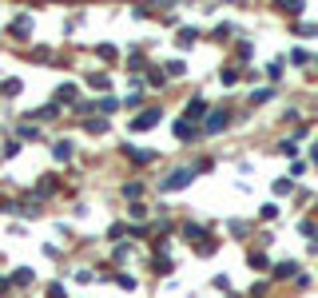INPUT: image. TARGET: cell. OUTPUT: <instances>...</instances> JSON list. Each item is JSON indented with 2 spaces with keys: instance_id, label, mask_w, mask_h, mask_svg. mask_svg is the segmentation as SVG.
Instances as JSON below:
<instances>
[{
  "instance_id": "3957f363",
  "label": "cell",
  "mask_w": 318,
  "mask_h": 298,
  "mask_svg": "<svg viewBox=\"0 0 318 298\" xmlns=\"http://www.w3.org/2000/svg\"><path fill=\"white\" fill-rule=\"evenodd\" d=\"M223 128H227V115H223V111H211V115H207V131H211V135H219Z\"/></svg>"
},
{
  "instance_id": "8fae6325",
  "label": "cell",
  "mask_w": 318,
  "mask_h": 298,
  "mask_svg": "<svg viewBox=\"0 0 318 298\" xmlns=\"http://www.w3.org/2000/svg\"><path fill=\"white\" fill-rule=\"evenodd\" d=\"M72 155V143H56V159H68Z\"/></svg>"
},
{
  "instance_id": "5b68a950",
  "label": "cell",
  "mask_w": 318,
  "mask_h": 298,
  "mask_svg": "<svg viewBox=\"0 0 318 298\" xmlns=\"http://www.w3.org/2000/svg\"><path fill=\"white\" fill-rule=\"evenodd\" d=\"M203 111H207V104H203V100H191V104H187V119H195V115H203Z\"/></svg>"
},
{
  "instance_id": "277c9868",
  "label": "cell",
  "mask_w": 318,
  "mask_h": 298,
  "mask_svg": "<svg viewBox=\"0 0 318 298\" xmlns=\"http://www.w3.org/2000/svg\"><path fill=\"white\" fill-rule=\"evenodd\" d=\"M175 135H179V139H191V135H195V124H191L187 115H183L179 124H175Z\"/></svg>"
},
{
  "instance_id": "7c38bea8",
  "label": "cell",
  "mask_w": 318,
  "mask_h": 298,
  "mask_svg": "<svg viewBox=\"0 0 318 298\" xmlns=\"http://www.w3.org/2000/svg\"><path fill=\"white\" fill-rule=\"evenodd\" d=\"M88 84H92V87H107V76H100V72H92V76H88Z\"/></svg>"
},
{
  "instance_id": "30bf717a",
  "label": "cell",
  "mask_w": 318,
  "mask_h": 298,
  "mask_svg": "<svg viewBox=\"0 0 318 298\" xmlns=\"http://www.w3.org/2000/svg\"><path fill=\"white\" fill-rule=\"evenodd\" d=\"M28 28H32V20H28V16H20V20L12 24V32H20V36H24V32H28Z\"/></svg>"
},
{
  "instance_id": "9c48e42d",
  "label": "cell",
  "mask_w": 318,
  "mask_h": 298,
  "mask_svg": "<svg viewBox=\"0 0 318 298\" xmlns=\"http://www.w3.org/2000/svg\"><path fill=\"white\" fill-rule=\"evenodd\" d=\"M76 100V84H68V87H60V104H72Z\"/></svg>"
},
{
  "instance_id": "7a4b0ae2",
  "label": "cell",
  "mask_w": 318,
  "mask_h": 298,
  "mask_svg": "<svg viewBox=\"0 0 318 298\" xmlns=\"http://www.w3.org/2000/svg\"><path fill=\"white\" fill-rule=\"evenodd\" d=\"M155 124H159V111L151 107V111H143V115L131 119V131H148V128H155Z\"/></svg>"
},
{
  "instance_id": "8992f818",
  "label": "cell",
  "mask_w": 318,
  "mask_h": 298,
  "mask_svg": "<svg viewBox=\"0 0 318 298\" xmlns=\"http://www.w3.org/2000/svg\"><path fill=\"white\" fill-rule=\"evenodd\" d=\"M127 155H131V159H135V163H151V159H155V155H151V151H135V147H127Z\"/></svg>"
},
{
  "instance_id": "4fadbf2b",
  "label": "cell",
  "mask_w": 318,
  "mask_h": 298,
  "mask_svg": "<svg viewBox=\"0 0 318 298\" xmlns=\"http://www.w3.org/2000/svg\"><path fill=\"white\" fill-rule=\"evenodd\" d=\"M314 163H318V151H314Z\"/></svg>"
},
{
  "instance_id": "52a82bcc",
  "label": "cell",
  "mask_w": 318,
  "mask_h": 298,
  "mask_svg": "<svg viewBox=\"0 0 318 298\" xmlns=\"http://www.w3.org/2000/svg\"><path fill=\"white\" fill-rule=\"evenodd\" d=\"M115 104H120V100H96V104H92V107H96V111H104V115H107V111H115Z\"/></svg>"
},
{
  "instance_id": "6da1fadb",
  "label": "cell",
  "mask_w": 318,
  "mask_h": 298,
  "mask_svg": "<svg viewBox=\"0 0 318 298\" xmlns=\"http://www.w3.org/2000/svg\"><path fill=\"white\" fill-rule=\"evenodd\" d=\"M191 175H195V167H179V171H171V175L163 179V191H179V187H187V183H191Z\"/></svg>"
},
{
  "instance_id": "ba28073f",
  "label": "cell",
  "mask_w": 318,
  "mask_h": 298,
  "mask_svg": "<svg viewBox=\"0 0 318 298\" xmlns=\"http://www.w3.org/2000/svg\"><path fill=\"white\" fill-rule=\"evenodd\" d=\"M251 266H254V271H267L271 258H267V255H251Z\"/></svg>"
}]
</instances>
